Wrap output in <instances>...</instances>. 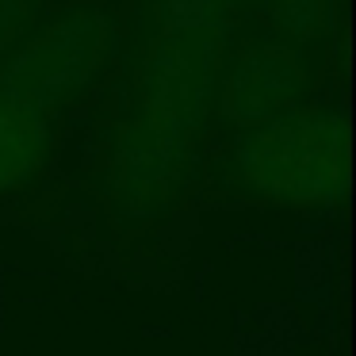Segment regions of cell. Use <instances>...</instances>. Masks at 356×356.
Instances as JSON below:
<instances>
[{
    "mask_svg": "<svg viewBox=\"0 0 356 356\" xmlns=\"http://www.w3.org/2000/svg\"><path fill=\"white\" fill-rule=\"evenodd\" d=\"M345 115L333 96L226 134L222 154L211 161L215 192L280 207H330L345 195Z\"/></svg>",
    "mask_w": 356,
    "mask_h": 356,
    "instance_id": "cell-1",
    "label": "cell"
},
{
    "mask_svg": "<svg viewBox=\"0 0 356 356\" xmlns=\"http://www.w3.org/2000/svg\"><path fill=\"white\" fill-rule=\"evenodd\" d=\"M234 31L161 27L149 35H127L123 111L195 142V134L207 131L211 123L222 58L230 50Z\"/></svg>",
    "mask_w": 356,
    "mask_h": 356,
    "instance_id": "cell-2",
    "label": "cell"
},
{
    "mask_svg": "<svg viewBox=\"0 0 356 356\" xmlns=\"http://www.w3.org/2000/svg\"><path fill=\"white\" fill-rule=\"evenodd\" d=\"M330 50L276 35L257 16L241 19L222 58L215 108L207 131L234 134L302 108L318 96Z\"/></svg>",
    "mask_w": 356,
    "mask_h": 356,
    "instance_id": "cell-3",
    "label": "cell"
},
{
    "mask_svg": "<svg viewBox=\"0 0 356 356\" xmlns=\"http://www.w3.org/2000/svg\"><path fill=\"white\" fill-rule=\"evenodd\" d=\"M111 27L96 4H73L42 19L0 62V96L58 111L88 92L108 62Z\"/></svg>",
    "mask_w": 356,
    "mask_h": 356,
    "instance_id": "cell-4",
    "label": "cell"
},
{
    "mask_svg": "<svg viewBox=\"0 0 356 356\" xmlns=\"http://www.w3.org/2000/svg\"><path fill=\"white\" fill-rule=\"evenodd\" d=\"M195 172L200 165L192 138H180L131 111H119L100 172V195L108 203V215L123 230H142L161 222L184 200Z\"/></svg>",
    "mask_w": 356,
    "mask_h": 356,
    "instance_id": "cell-5",
    "label": "cell"
},
{
    "mask_svg": "<svg viewBox=\"0 0 356 356\" xmlns=\"http://www.w3.org/2000/svg\"><path fill=\"white\" fill-rule=\"evenodd\" d=\"M54 146V111L0 96V195L27 188Z\"/></svg>",
    "mask_w": 356,
    "mask_h": 356,
    "instance_id": "cell-6",
    "label": "cell"
},
{
    "mask_svg": "<svg viewBox=\"0 0 356 356\" xmlns=\"http://www.w3.org/2000/svg\"><path fill=\"white\" fill-rule=\"evenodd\" d=\"M257 12V0H134L131 31L149 35L161 27H234Z\"/></svg>",
    "mask_w": 356,
    "mask_h": 356,
    "instance_id": "cell-7",
    "label": "cell"
},
{
    "mask_svg": "<svg viewBox=\"0 0 356 356\" xmlns=\"http://www.w3.org/2000/svg\"><path fill=\"white\" fill-rule=\"evenodd\" d=\"M253 16L276 35L307 47L330 50L333 42V0H257Z\"/></svg>",
    "mask_w": 356,
    "mask_h": 356,
    "instance_id": "cell-8",
    "label": "cell"
},
{
    "mask_svg": "<svg viewBox=\"0 0 356 356\" xmlns=\"http://www.w3.org/2000/svg\"><path fill=\"white\" fill-rule=\"evenodd\" d=\"M42 19V0H0V62Z\"/></svg>",
    "mask_w": 356,
    "mask_h": 356,
    "instance_id": "cell-9",
    "label": "cell"
}]
</instances>
